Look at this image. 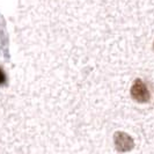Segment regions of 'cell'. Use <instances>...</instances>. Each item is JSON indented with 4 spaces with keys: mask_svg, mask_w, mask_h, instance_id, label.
Listing matches in <instances>:
<instances>
[{
    "mask_svg": "<svg viewBox=\"0 0 154 154\" xmlns=\"http://www.w3.org/2000/svg\"><path fill=\"white\" fill-rule=\"evenodd\" d=\"M131 96L134 101H137L139 103H146L151 99V94L145 85V82L140 79H137L131 87Z\"/></svg>",
    "mask_w": 154,
    "mask_h": 154,
    "instance_id": "obj_1",
    "label": "cell"
},
{
    "mask_svg": "<svg viewBox=\"0 0 154 154\" xmlns=\"http://www.w3.org/2000/svg\"><path fill=\"white\" fill-rule=\"evenodd\" d=\"M114 140H115L116 148L119 152L131 151L133 146H134L133 139L125 132H116L115 136H114Z\"/></svg>",
    "mask_w": 154,
    "mask_h": 154,
    "instance_id": "obj_2",
    "label": "cell"
},
{
    "mask_svg": "<svg viewBox=\"0 0 154 154\" xmlns=\"http://www.w3.org/2000/svg\"><path fill=\"white\" fill-rule=\"evenodd\" d=\"M7 81V78H6V74L4 72V69L0 67V86H4Z\"/></svg>",
    "mask_w": 154,
    "mask_h": 154,
    "instance_id": "obj_3",
    "label": "cell"
}]
</instances>
